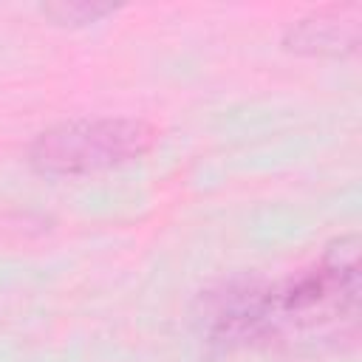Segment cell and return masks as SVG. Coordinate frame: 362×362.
<instances>
[{
  "label": "cell",
  "mask_w": 362,
  "mask_h": 362,
  "mask_svg": "<svg viewBox=\"0 0 362 362\" xmlns=\"http://www.w3.org/2000/svg\"><path fill=\"white\" fill-rule=\"evenodd\" d=\"M158 141L156 124L133 116H85L45 127L28 147L42 175H90L130 164Z\"/></svg>",
  "instance_id": "obj_1"
},
{
  "label": "cell",
  "mask_w": 362,
  "mask_h": 362,
  "mask_svg": "<svg viewBox=\"0 0 362 362\" xmlns=\"http://www.w3.org/2000/svg\"><path fill=\"white\" fill-rule=\"evenodd\" d=\"M198 325L212 345H240L269 337V283L229 280L206 291Z\"/></svg>",
  "instance_id": "obj_2"
},
{
  "label": "cell",
  "mask_w": 362,
  "mask_h": 362,
  "mask_svg": "<svg viewBox=\"0 0 362 362\" xmlns=\"http://www.w3.org/2000/svg\"><path fill=\"white\" fill-rule=\"evenodd\" d=\"M359 6H331L320 8L303 20H297L286 37L283 45L294 54L308 57H345L354 54L359 45Z\"/></svg>",
  "instance_id": "obj_3"
},
{
  "label": "cell",
  "mask_w": 362,
  "mask_h": 362,
  "mask_svg": "<svg viewBox=\"0 0 362 362\" xmlns=\"http://www.w3.org/2000/svg\"><path fill=\"white\" fill-rule=\"evenodd\" d=\"M119 8L122 6L116 3H99V0H62L42 6V14L51 17L57 25H88V23H99L102 17Z\"/></svg>",
  "instance_id": "obj_4"
}]
</instances>
